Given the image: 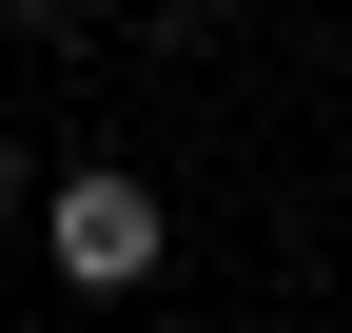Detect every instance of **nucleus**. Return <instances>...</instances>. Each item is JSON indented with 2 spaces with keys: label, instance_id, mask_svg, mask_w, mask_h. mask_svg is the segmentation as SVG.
<instances>
[{
  "label": "nucleus",
  "instance_id": "7ed1b4c3",
  "mask_svg": "<svg viewBox=\"0 0 352 333\" xmlns=\"http://www.w3.org/2000/svg\"><path fill=\"white\" fill-rule=\"evenodd\" d=\"M0 196H20V157H0Z\"/></svg>",
  "mask_w": 352,
  "mask_h": 333
},
{
  "label": "nucleus",
  "instance_id": "f03ea898",
  "mask_svg": "<svg viewBox=\"0 0 352 333\" xmlns=\"http://www.w3.org/2000/svg\"><path fill=\"white\" fill-rule=\"evenodd\" d=\"M0 20H78V0H0Z\"/></svg>",
  "mask_w": 352,
  "mask_h": 333
},
{
  "label": "nucleus",
  "instance_id": "f257e3e1",
  "mask_svg": "<svg viewBox=\"0 0 352 333\" xmlns=\"http://www.w3.org/2000/svg\"><path fill=\"white\" fill-rule=\"evenodd\" d=\"M39 255H59L78 294H157V255H176V235H157V177H118V157H78V177L39 196Z\"/></svg>",
  "mask_w": 352,
  "mask_h": 333
}]
</instances>
